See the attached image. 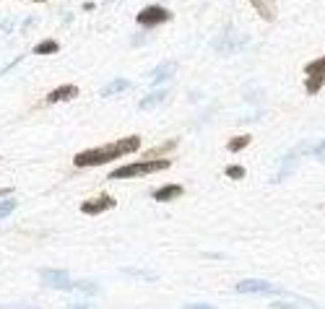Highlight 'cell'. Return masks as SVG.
I'll list each match as a JSON object with an SVG mask.
<instances>
[{
    "label": "cell",
    "mask_w": 325,
    "mask_h": 309,
    "mask_svg": "<svg viewBox=\"0 0 325 309\" xmlns=\"http://www.w3.org/2000/svg\"><path fill=\"white\" fill-rule=\"evenodd\" d=\"M141 148V138L138 135H128V138H120L115 143H107V146H97V148H89V151H81L73 156V164L78 169H86V166H102L107 161H115L120 156H128V153H135Z\"/></svg>",
    "instance_id": "obj_1"
},
{
    "label": "cell",
    "mask_w": 325,
    "mask_h": 309,
    "mask_svg": "<svg viewBox=\"0 0 325 309\" xmlns=\"http://www.w3.org/2000/svg\"><path fill=\"white\" fill-rule=\"evenodd\" d=\"M172 166L169 159H151V161H133V164H125V166H117L110 172V179H130V177H146V174H156V172H164V169Z\"/></svg>",
    "instance_id": "obj_2"
},
{
    "label": "cell",
    "mask_w": 325,
    "mask_h": 309,
    "mask_svg": "<svg viewBox=\"0 0 325 309\" xmlns=\"http://www.w3.org/2000/svg\"><path fill=\"white\" fill-rule=\"evenodd\" d=\"M304 73H307V78H304V91L309 96H315L320 94V88L325 86V55L312 60V63H307L304 65Z\"/></svg>",
    "instance_id": "obj_3"
},
{
    "label": "cell",
    "mask_w": 325,
    "mask_h": 309,
    "mask_svg": "<svg viewBox=\"0 0 325 309\" xmlns=\"http://www.w3.org/2000/svg\"><path fill=\"white\" fill-rule=\"evenodd\" d=\"M234 288H237V293H281V296H291L289 291L276 288L268 281H260V278H245V281H239Z\"/></svg>",
    "instance_id": "obj_4"
},
{
    "label": "cell",
    "mask_w": 325,
    "mask_h": 309,
    "mask_svg": "<svg viewBox=\"0 0 325 309\" xmlns=\"http://www.w3.org/2000/svg\"><path fill=\"white\" fill-rule=\"evenodd\" d=\"M169 19H172V13H169L167 8L161 6H146L141 13H138V24L151 29V26H159V24H167Z\"/></svg>",
    "instance_id": "obj_5"
},
{
    "label": "cell",
    "mask_w": 325,
    "mask_h": 309,
    "mask_svg": "<svg viewBox=\"0 0 325 309\" xmlns=\"http://www.w3.org/2000/svg\"><path fill=\"white\" fill-rule=\"evenodd\" d=\"M42 283L47 288H57V291H70L73 288V281L65 270H55V268H44L42 273Z\"/></svg>",
    "instance_id": "obj_6"
},
{
    "label": "cell",
    "mask_w": 325,
    "mask_h": 309,
    "mask_svg": "<svg viewBox=\"0 0 325 309\" xmlns=\"http://www.w3.org/2000/svg\"><path fill=\"white\" fill-rule=\"evenodd\" d=\"M117 205V200L112 197V195H97V197H91V200H84L81 203V213H86V216H99V213H104V211H112Z\"/></svg>",
    "instance_id": "obj_7"
},
{
    "label": "cell",
    "mask_w": 325,
    "mask_h": 309,
    "mask_svg": "<svg viewBox=\"0 0 325 309\" xmlns=\"http://www.w3.org/2000/svg\"><path fill=\"white\" fill-rule=\"evenodd\" d=\"M78 96V86H73V83H65V86H57L52 88L50 94H47V104H57V101H70Z\"/></svg>",
    "instance_id": "obj_8"
},
{
    "label": "cell",
    "mask_w": 325,
    "mask_h": 309,
    "mask_svg": "<svg viewBox=\"0 0 325 309\" xmlns=\"http://www.w3.org/2000/svg\"><path fill=\"white\" fill-rule=\"evenodd\" d=\"M253 8L258 11V16L263 21H276L278 16V6H276V0H250Z\"/></svg>",
    "instance_id": "obj_9"
},
{
    "label": "cell",
    "mask_w": 325,
    "mask_h": 309,
    "mask_svg": "<svg viewBox=\"0 0 325 309\" xmlns=\"http://www.w3.org/2000/svg\"><path fill=\"white\" fill-rule=\"evenodd\" d=\"M182 195H185L182 184H164V187L153 190V200H159V203H169V200H177Z\"/></svg>",
    "instance_id": "obj_10"
},
{
    "label": "cell",
    "mask_w": 325,
    "mask_h": 309,
    "mask_svg": "<svg viewBox=\"0 0 325 309\" xmlns=\"http://www.w3.org/2000/svg\"><path fill=\"white\" fill-rule=\"evenodd\" d=\"M172 73H175V63H161L156 70L151 73V81H153V83H161V81H167Z\"/></svg>",
    "instance_id": "obj_11"
},
{
    "label": "cell",
    "mask_w": 325,
    "mask_h": 309,
    "mask_svg": "<svg viewBox=\"0 0 325 309\" xmlns=\"http://www.w3.org/2000/svg\"><path fill=\"white\" fill-rule=\"evenodd\" d=\"M128 86H130V83H128L125 78H115L110 86H104V88H102V99H110L112 94H117V91H125Z\"/></svg>",
    "instance_id": "obj_12"
},
{
    "label": "cell",
    "mask_w": 325,
    "mask_h": 309,
    "mask_svg": "<svg viewBox=\"0 0 325 309\" xmlns=\"http://www.w3.org/2000/svg\"><path fill=\"white\" fill-rule=\"evenodd\" d=\"M60 50V44L55 39H44L39 44H34V55H55Z\"/></svg>",
    "instance_id": "obj_13"
},
{
    "label": "cell",
    "mask_w": 325,
    "mask_h": 309,
    "mask_svg": "<svg viewBox=\"0 0 325 309\" xmlns=\"http://www.w3.org/2000/svg\"><path fill=\"white\" fill-rule=\"evenodd\" d=\"M250 141H253L250 135H237V138H231V141H229V151H231V153H239L242 148L250 146Z\"/></svg>",
    "instance_id": "obj_14"
},
{
    "label": "cell",
    "mask_w": 325,
    "mask_h": 309,
    "mask_svg": "<svg viewBox=\"0 0 325 309\" xmlns=\"http://www.w3.org/2000/svg\"><path fill=\"white\" fill-rule=\"evenodd\" d=\"M172 148H177V141H167V143L156 146V148H153V151H148V153H146V161H151V159H156V156H161V153H167V151H172Z\"/></svg>",
    "instance_id": "obj_15"
},
{
    "label": "cell",
    "mask_w": 325,
    "mask_h": 309,
    "mask_svg": "<svg viewBox=\"0 0 325 309\" xmlns=\"http://www.w3.org/2000/svg\"><path fill=\"white\" fill-rule=\"evenodd\" d=\"M16 205H19V200L16 197H6L3 203H0V219H8V216L16 211Z\"/></svg>",
    "instance_id": "obj_16"
},
{
    "label": "cell",
    "mask_w": 325,
    "mask_h": 309,
    "mask_svg": "<svg viewBox=\"0 0 325 309\" xmlns=\"http://www.w3.org/2000/svg\"><path fill=\"white\" fill-rule=\"evenodd\" d=\"M161 99H167V88L164 91H156V94H148L143 101H141V110H148V107H153V104H159Z\"/></svg>",
    "instance_id": "obj_17"
},
{
    "label": "cell",
    "mask_w": 325,
    "mask_h": 309,
    "mask_svg": "<svg viewBox=\"0 0 325 309\" xmlns=\"http://www.w3.org/2000/svg\"><path fill=\"white\" fill-rule=\"evenodd\" d=\"M73 288H78L81 293H91V296H97L99 293V286L91 283V281H81V283H73Z\"/></svg>",
    "instance_id": "obj_18"
},
{
    "label": "cell",
    "mask_w": 325,
    "mask_h": 309,
    "mask_svg": "<svg viewBox=\"0 0 325 309\" xmlns=\"http://www.w3.org/2000/svg\"><path fill=\"white\" fill-rule=\"evenodd\" d=\"M245 166H239V164H234V166H226V177L229 179H245Z\"/></svg>",
    "instance_id": "obj_19"
},
{
    "label": "cell",
    "mask_w": 325,
    "mask_h": 309,
    "mask_svg": "<svg viewBox=\"0 0 325 309\" xmlns=\"http://www.w3.org/2000/svg\"><path fill=\"white\" fill-rule=\"evenodd\" d=\"M125 275H133V278H146V281H156V273H151V270H122Z\"/></svg>",
    "instance_id": "obj_20"
},
{
    "label": "cell",
    "mask_w": 325,
    "mask_h": 309,
    "mask_svg": "<svg viewBox=\"0 0 325 309\" xmlns=\"http://www.w3.org/2000/svg\"><path fill=\"white\" fill-rule=\"evenodd\" d=\"M309 153H312V156H317V159H325V141H322L320 146H309Z\"/></svg>",
    "instance_id": "obj_21"
},
{
    "label": "cell",
    "mask_w": 325,
    "mask_h": 309,
    "mask_svg": "<svg viewBox=\"0 0 325 309\" xmlns=\"http://www.w3.org/2000/svg\"><path fill=\"white\" fill-rule=\"evenodd\" d=\"M0 309H39V306H32V304H0Z\"/></svg>",
    "instance_id": "obj_22"
},
{
    "label": "cell",
    "mask_w": 325,
    "mask_h": 309,
    "mask_svg": "<svg viewBox=\"0 0 325 309\" xmlns=\"http://www.w3.org/2000/svg\"><path fill=\"white\" fill-rule=\"evenodd\" d=\"M271 306H273V309H299V306H294V304H286V301H273Z\"/></svg>",
    "instance_id": "obj_23"
},
{
    "label": "cell",
    "mask_w": 325,
    "mask_h": 309,
    "mask_svg": "<svg viewBox=\"0 0 325 309\" xmlns=\"http://www.w3.org/2000/svg\"><path fill=\"white\" fill-rule=\"evenodd\" d=\"M185 309H216V306H211V304H188Z\"/></svg>",
    "instance_id": "obj_24"
},
{
    "label": "cell",
    "mask_w": 325,
    "mask_h": 309,
    "mask_svg": "<svg viewBox=\"0 0 325 309\" xmlns=\"http://www.w3.org/2000/svg\"><path fill=\"white\" fill-rule=\"evenodd\" d=\"M70 309H94L91 304H70Z\"/></svg>",
    "instance_id": "obj_25"
},
{
    "label": "cell",
    "mask_w": 325,
    "mask_h": 309,
    "mask_svg": "<svg viewBox=\"0 0 325 309\" xmlns=\"http://www.w3.org/2000/svg\"><path fill=\"white\" fill-rule=\"evenodd\" d=\"M32 3H47V0H32Z\"/></svg>",
    "instance_id": "obj_26"
},
{
    "label": "cell",
    "mask_w": 325,
    "mask_h": 309,
    "mask_svg": "<svg viewBox=\"0 0 325 309\" xmlns=\"http://www.w3.org/2000/svg\"><path fill=\"white\" fill-rule=\"evenodd\" d=\"M317 309H325V306H317Z\"/></svg>",
    "instance_id": "obj_27"
}]
</instances>
